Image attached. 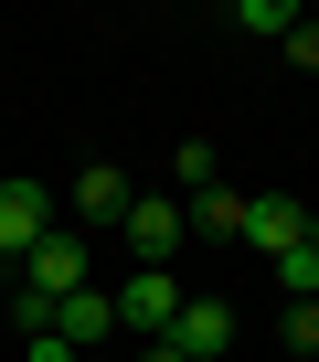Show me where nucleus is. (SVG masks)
I'll return each mask as SVG.
<instances>
[{"mask_svg": "<svg viewBox=\"0 0 319 362\" xmlns=\"http://www.w3.org/2000/svg\"><path fill=\"white\" fill-rule=\"evenodd\" d=\"M171 181H181V192H213V181H224V160H213L203 139H181V149H171Z\"/></svg>", "mask_w": 319, "mask_h": 362, "instance_id": "nucleus-11", "label": "nucleus"}, {"mask_svg": "<svg viewBox=\"0 0 319 362\" xmlns=\"http://www.w3.org/2000/svg\"><path fill=\"white\" fill-rule=\"evenodd\" d=\"M245 245L277 267L287 245H308V203H277V192H255V224H245Z\"/></svg>", "mask_w": 319, "mask_h": 362, "instance_id": "nucleus-7", "label": "nucleus"}, {"mask_svg": "<svg viewBox=\"0 0 319 362\" xmlns=\"http://www.w3.org/2000/svg\"><path fill=\"white\" fill-rule=\"evenodd\" d=\"M287 64H308V75H319V22H298V33H287Z\"/></svg>", "mask_w": 319, "mask_h": 362, "instance_id": "nucleus-14", "label": "nucleus"}, {"mask_svg": "<svg viewBox=\"0 0 319 362\" xmlns=\"http://www.w3.org/2000/svg\"><path fill=\"white\" fill-rule=\"evenodd\" d=\"M43 330H54L64 351H107V330H117V298H107V288H75V298H54V320H43ZM43 330H32V341H43Z\"/></svg>", "mask_w": 319, "mask_h": 362, "instance_id": "nucleus-5", "label": "nucleus"}, {"mask_svg": "<svg viewBox=\"0 0 319 362\" xmlns=\"http://www.w3.org/2000/svg\"><path fill=\"white\" fill-rule=\"evenodd\" d=\"M75 362H96V351H75Z\"/></svg>", "mask_w": 319, "mask_h": 362, "instance_id": "nucleus-18", "label": "nucleus"}, {"mask_svg": "<svg viewBox=\"0 0 319 362\" xmlns=\"http://www.w3.org/2000/svg\"><path fill=\"white\" fill-rule=\"evenodd\" d=\"M138 362H181V351H171V341H138Z\"/></svg>", "mask_w": 319, "mask_h": 362, "instance_id": "nucleus-15", "label": "nucleus"}, {"mask_svg": "<svg viewBox=\"0 0 319 362\" xmlns=\"http://www.w3.org/2000/svg\"><path fill=\"white\" fill-rule=\"evenodd\" d=\"M287 351H308V362H319V298H287Z\"/></svg>", "mask_w": 319, "mask_h": 362, "instance_id": "nucleus-13", "label": "nucleus"}, {"mask_svg": "<svg viewBox=\"0 0 319 362\" xmlns=\"http://www.w3.org/2000/svg\"><path fill=\"white\" fill-rule=\"evenodd\" d=\"M43 235H54V192L43 181H0V267H22Z\"/></svg>", "mask_w": 319, "mask_h": 362, "instance_id": "nucleus-3", "label": "nucleus"}, {"mask_svg": "<svg viewBox=\"0 0 319 362\" xmlns=\"http://www.w3.org/2000/svg\"><path fill=\"white\" fill-rule=\"evenodd\" d=\"M277 277H287L298 298H319V245H287V256H277Z\"/></svg>", "mask_w": 319, "mask_h": 362, "instance_id": "nucleus-12", "label": "nucleus"}, {"mask_svg": "<svg viewBox=\"0 0 319 362\" xmlns=\"http://www.w3.org/2000/svg\"><path fill=\"white\" fill-rule=\"evenodd\" d=\"M128 203H138V192H128V170H107V160L75 181V214H85V235H96V224H128Z\"/></svg>", "mask_w": 319, "mask_h": 362, "instance_id": "nucleus-8", "label": "nucleus"}, {"mask_svg": "<svg viewBox=\"0 0 319 362\" xmlns=\"http://www.w3.org/2000/svg\"><path fill=\"white\" fill-rule=\"evenodd\" d=\"M107 298H117V330L171 341V320H181V298H192V288H181L171 267H138V277H128V288H107Z\"/></svg>", "mask_w": 319, "mask_h": 362, "instance_id": "nucleus-2", "label": "nucleus"}, {"mask_svg": "<svg viewBox=\"0 0 319 362\" xmlns=\"http://www.w3.org/2000/svg\"><path fill=\"white\" fill-rule=\"evenodd\" d=\"M234 22H245V33H277V43H287V33L308 22V11H298V0H234Z\"/></svg>", "mask_w": 319, "mask_h": 362, "instance_id": "nucleus-10", "label": "nucleus"}, {"mask_svg": "<svg viewBox=\"0 0 319 362\" xmlns=\"http://www.w3.org/2000/svg\"><path fill=\"white\" fill-rule=\"evenodd\" d=\"M308 245H319V203H308Z\"/></svg>", "mask_w": 319, "mask_h": 362, "instance_id": "nucleus-16", "label": "nucleus"}, {"mask_svg": "<svg viewBox=\"0 0 319 362\" xmlns=\"http://www.w3.org/2000/svg\"><path fill=\"white\" fill-rule=\"evenodd\" d=\"M75 288H96V277H85V235H64V224H54V235L22 256V288H11V298H22V330H43V320H54V298H75Z\"/></svg>", "mask_w": 319, "mask_h": 362, "instance_id": "nucleus-1", "label": "nucleus"}, {"mask_svg": "<svg viewBox=\"0 0 319 362\" xmlns=\"http://www.w3.org/2000/svg\"><path fill=\"white\" fill-rule=\"evenodd\" d=\"M171 351H181V362H224V351H234V309H224V298H181Z\"/></svg>", "mask_w": 319, "mask_h": 362, "instance_id": "nucleus-6", "label": "nucleus"}, {"mask_svg": "<svg viewBox=\"0 0 319 362\" xmlns=\"http://www.w3.org/2000/svg\"><path fill=\"white\" fill-rule=\"evenodd\" d=\"M181 214H192L203 235H224V245H245V224H255V192H224V181H213V192H192Z\"/></svg>", "mask_w": 319, "mask_h": 362, "instance_id": "nucleus-9", "label": "nucleus"}, {"mask_svg": "<svg viewBox=\"0 0 319 362\" xmlns=\"http://www.w3.org/2000/svg\"><path fill=\"white\" fill-rule=\"evenodd\" d=\"M117 235H128V256H138V267H171V256H181V235H192V214L160 192V203H128V224H117Z\"/></svg>", "mask_w": 319, "mask_h": 362, "instance_id": "nucleus-4", "label": "nucleus"}, {"mask_svg": "<svg viewBox=\"0 0 319 362\" xmlns=\"http://www.w3.org/2000/svg\"><path fill=\"white\" fill-rule=\"evenodd\" d=\"M287 362H308V351H287Z\"/></svg>", "mask_w": 319, "mask_h": 362, "instance_id": "nucleus-17", "label": "nucleus"}]
</instances>
